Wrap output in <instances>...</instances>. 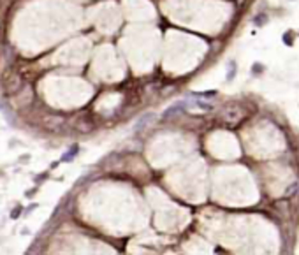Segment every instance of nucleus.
<instances>
[{
    "label": "nucleus",
    "mask_w": 299,
    "mask_h": 255,
    "mask_svg": "<svg viewBox=\"0 0 299 255\" xmlns=\"http://www.w3.org/2000/svg\"><path fill=\"white\" fill-rule=\"evenodd\" d=\"M236 74V63H232L231 62V70H229V76H227V79H232V76Z\"/></svg>",
    "instance_id": "obj_1"
}]
</instances>
